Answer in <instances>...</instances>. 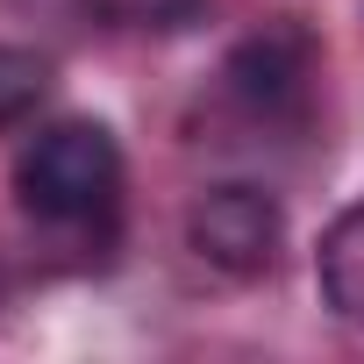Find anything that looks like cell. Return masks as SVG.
<instances>
[{"mask_svg":"<svg viewBox=\"0 0 364 364\" xmlns=\"http://www.w3.org/2000/svg\"><path fill=\"white\" fill-rule=\"evenodd\" d=\"M15 200L50 222V229H100L122 208V143L72 114V122H43L22 150H15Z\"/></svg>","mask_w":364,"mask_h":364,"instance_id":"cell-1","label":"cell"},{"mask_svg":"<svg viewBox=\"0 0 364 364\" xmlns=\"http://www.w3.org/2000/svg\"><path fill=\"white\" fill-rule=\"evenodd\" d=\"M186 243L229 272V279H264L279 264V243H286V215L264 186H243V178H229V186H208L193 208H186Z\"/></svg>","mask_w":364,"mask_h":364,"instance_id":"cell-2","label":"cell"},{"mask_svg":"<svg viewBox=\"0 0 364 364\" xmlns=\"http://www.w3.org/2000/svg\"><path fill=\"white\" fill-rule=\"evenodd\" d=\"M222 79H229V93L250 114H300L307 79H314V43L300 29L272 22V29H257V36H243L229 50V72Z\"/></svg>","mask_w":364,"mask_h":364,"instance_id":"cell-3","label":"cell"},{"mask_svg":"<svg viewBox=\"0 0 364 364\" xmlns=\"http://www.w3.org/2000/svg\"><path fill=\"white\" fill-rule=\"evenodd\" d=\"M314 286H321V307L350 328H364V200L343 208L321 243H314Z\"/></svg>","mask_w":364,"mask_h":364,"instance_id":"cell-4","label":"cell"},{"mask_svg":"<svg viewBox=\"0 0 364 364\" xmlns=\"http://www.w3.org/2000/svg\"><path fill=\"white\" fill-rule=\"evenodd\" d=\"M50 79H58L50 50H36V43H22V36L0 29V122H22L50 93Z\"/></svg>","mask_w":364,"mask_h":364,"instance_id":"cell-5","label":"cell"},{"mask_svg":"<svg viewBox=\"0 0 364 364\" xmlns=\"http://www.w3.org/2000/svg\"><path fill=\"white\" fill-rule=\"evenodd\" d=\"M86 8L114 29H178L200 15V0H86Z\"/></svg>","mask_w":364,"mask_h":364,"instance_id":"cell-6","label":"cell"}]
</instances>
